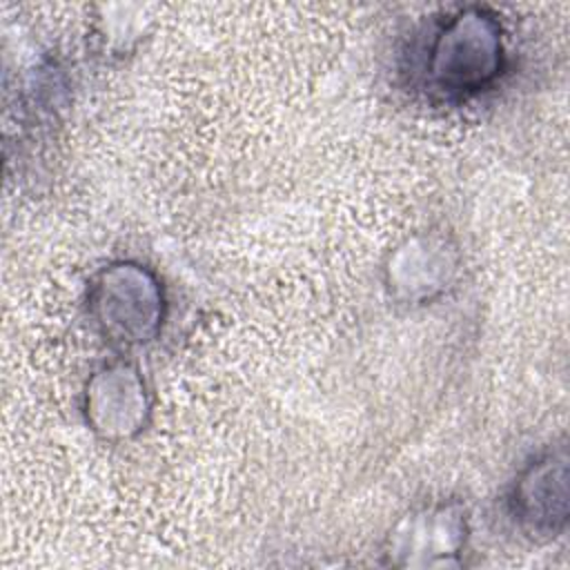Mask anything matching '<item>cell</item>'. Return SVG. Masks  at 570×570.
<instances>
[{
  "instance_id": "6da1fadb",
  "label": "cell",
  "mask_w": 570,
  "mask_h": 570,
  "mask_svg": "<svg viewBox=\"0 0 570 570\" xmlns=\"http://www.w3.org/2000/svg\"><path fill=\"white\" fill-rule=\"evenodd\" d=\"M503 69L499 22L483 9H463L432 36L425 56L428 82L448 96L485 89Z\"/></svg>"
},
{
  "instance_id": "7a4b0ae2",
  "label": "cell",
  "mask_w": 570,
  "mask_h": 570,
  "mask_svg": "<svg viewBox=\"0 0 570 570\" xmlns=\"http://www.w3.org/2000/svg\"><path fill=\"white\" fill-rule=\"evenodd\" d=\"M163 307L158 278L129 261L105 267L89 292V309L105 336L127 345L147 343L158 334Z\"/></svg>"
},
{
  "instance_id": "3957f363",
  "label": "cell",
  "mask_w": 570,
  "mask_h": 570,
  "mask_svg": "<svg viewBox=\"0 0 570 570\" xmlns=\"http://www.w3.org/2000/svg\"><path fill=\"white\" fill-rule=\"evenodd\" d=\"M87 423L105 439L138 434L149 414L147 387L131 365L116 363L94 374L85 392Z\"/></svg>"
},
{
  "instance_id": "277c9868",
  "label": "cell",
  "mask_w": 570,
  "mask_h": 570,
  "mask_svg": "<svg viewBox=\"0 0 570 570\" xmlns=\"http://www.w3.org/2000/svg\"><path fill=\"white\" fill-rule=\"evenodd\" d=\"M463 546L465 517L445 503L407 514L390 534V557L401 566L450 563Z\"/></svg>"
},
{
  "instance_id": "5b68a950",
  "label": "cell",
  "mask_w": 570,
  "mask_h": 570,
  "mask_svg": "<svg viewBox=\"0 0 570 570\" xmlns=\"http://www.w3.org/2000/svg\"><path fill=\"white\" fill-rule=\"evenodd\" d=\"M517 519L532 532H557L568 517V459L550 452L534 459L517 479L512 492Z\"/></svg>"
},
{
  "instance_id": "8992f818",
  "label": "cell",
  "mask_w": 570,
  "mask_h": 570,
  "mask_svg": "<svg viewBox=\"0 0 570 570\" xmlns=\"http://www.w3.org/2000/svg\"><path fill=\"white\" fill-rule=\"evenodd\" d=\"M450 254L443 243L432 238L410 240L390 265V283L405 298H430L450 278Z\"/></svg>"
}]
</instances>
